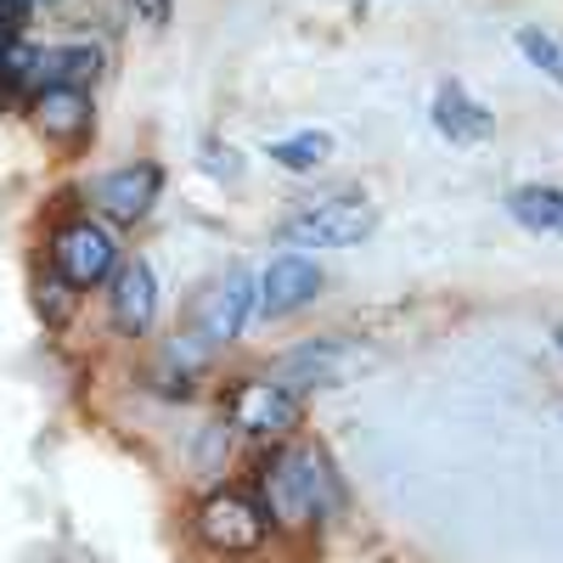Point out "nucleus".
Segmentation results:
<instances>
[{"label": "nucleus", "instance_id": "7ed1b4c3", "mask_svg": "<svg viewBox=\"0 0 563 563\" xmlns=\"http://www.w3.org/2000/svg\"><path fill=\"white\" fill-rule=\"evenodd\" d=\"M52 265L68 288H97V282H108L113 265H119V243L97 220H68L52 243Z\"/></svg>", "mask_w": 563, "mask_h": 563}, {"label": "nucleus", "instance_id": "ddd939ff", "mask_svg": "<svg viewBox=\"0 0 563 563\" xmlns=\"http://www.w3.org/2000/svg\"><path fill=\"white\" fill-rule=\"evenodd\" d=\"M507 214L525 231H541V238H563V192L558 186H519L507 198Z\"/></svg>", "mask_w": 563, "mask_h": 563}, {"label": "nucleus", "instance_id": "f03ea898", "mask_svg": "<svg viewBox=\"0 0 563 563\" xmlns=\"http://www.w3.org/2000/svg\"><path fill=\"white\" fill-rule=\"evenodd\" d=\"M378 225V209L366 198H321V203H305L282 220V243L294 249H355L361 238H372Z\"/></svg>", "mask_w": 563, "mask_h": 563}, {"label": "nucleus", "instance_id": "20e7f679", "mask_svg": "<svg viewBox=\"0 0 563 563\" xmlns=\"http://www.w3.org/2000/svg\"><path fill=\"white\" fill-rule=\"evenodd\" d=\"M198 536L225 552V558H238V552H254L265 541V507L249 501L243 490H214L203 507H198Z\"/></svg>", "mask_w": 563, "mask_h": 563}, {"label": "nucleus", "instance_id": "39448f33", "mask_svg": "<svg viewBox=\"0 0 563 563\" xmlns=\"http://www.w3.org/2000/svg\"><path fill=\"white\" fill-rule=\"evenodd\" d=\"M316 294H321V265L305 260V254H276L254 276V316L260 321H282V316L305 310Z\"/></svg>", "mask_w": 563, "mask_h": 563}, {"label": "nucleus", "instance_id": "1a4fd4ad", "mask_svg": "<svg viewBox=\"0 0 563 563\" xmlns=\"http://www.w3.org/2000/svg\"><path fill=\"white\" fill-rule=\"evenodd\" d=\"M158 186H164V175L153 164H124V169H108L97 180V203L113 220H141V214L158 203Z\"/></svg>", "mask_w": 563, "mask_h": 563}, {"label": "nucleus", "instance_id": "0eeeda50", "mask_svg": "<svg viewBox=\"0 0 563 563\" xmlns=\"http://www.w3.org/2000/svg\"><path fill=\"white\" fill-rule=\"evenodd\" d=\"M249 316H254V276L249 271H231L225 282H214V288L203 294V305H198V333L209 339V344H231L249 327Z\"/></svg>", "mask_w": 563, "mask_h": 563}, {"label": "nucleus", "instance_id": "6e6552de", "mask_svg": "<svg viewBox=\"0 0 563 563\" xmlns=\"http://www.w3.org/2000/svg\"><path fill=\"white\" fill-rule=\"evenodd\" d=\"M108 310H113V327H119V333H130V339L153 327V316H158V276H153L147 260L119 265L113 294H108Z\"/></svg>", "mask_w": 563, "mask_h": 563}, {"label": "nucleus", "instance_id": "f3484780", "mask_svg": "<svg viewBox=\"0 0 563 563\" xmlns=\"http://www.w3.org/2000/svg\"><path fill=\"white\" fill-rule=\"evenodd\" d=\"M18 45V23H12V12H0V57H7Z\"/></svg>", "mask_w": 563, "mask_h": 563}, {"label": "nucleus", "instance_id": "f257e3e1", "mask_svg": "<svg viewBox=\"0 0 563 563\" xmlns=\"http://www.w3.org/2000/svg\"><path fill=\"white\" fill-rule=\"evenodd\" d=\"M260 496H265V512L288 530H305L316 519H327L339 501V485L327 474V462L305 445H282L265 467H260Z\"/></svg>", "mask_w": 563, "mask_h": 563}, {"label": "nucleus", "instance_id": "9b49d317", "mask_svg": "<svg viewBox=\"0 0 563 563\" xmlns=\"http://www.w3.org/2000/svg\"><path fill=\"white\" fill-rule=\"evenodd\" d=\"M434 130L451 135V141H485L496 130L490 108L474 102L462 85H440V97H434Z\"/></svg>", "mask_w": 563, "mask_h": 563}, {"label": "nucleus", "instance_id": "9d476101", "mask_svg": "<svg viewBox=\"0 0 563 563\" xmlns=\"http://www.w3.org/2000/svg\"><path fill=\"white\" fill-rule=\"evenodd\" d=\"M97 52L90 45H45V52H34L29 63V79L23 90H85V79H97Z\"/></svg>", "mask_w": 563, "mask_h": 563}, {"label": "nucleus", "instance_id": "dca6fc26", "mask_svg": "<svg viewBox=\"0 0 563 563\" xmlns=\"http://www.w3.org/2000/svg\"><path fill=\"white\" fill-rule=\"evenodd\" d=\"M130 7H135V18L147 23V29H164L169 12H175V0H130Z\"/></svg>", "mask_w": 563, "mask_h": 563}, {"label": "nucleus", "instance_id": "4468645a", "mask_svg": "<svg viewBox=\"0 0 563 563\" xmlns=\"http://www.w3.org/2000/svg\"><path fill=\"white\" fill-rule=\"evenodd\" d=\"M327 158H333V135H321V130H299V135L271 141V164H282L288 175H316Z\"/></svg>", "mask_w": 563, "mask_h": 563}, {"label": "nucleus", "instance_id": "f8f14e48", "mask_svg": "<svg viewBox=\"0 0 563 563\" xmlns=\"http://www.w3.org/2000/svg\"><path fill=\"white\" fill-rule=\"evenodd\" d=\"M34 119L40 130L52 135V141H79L90 124V102H85V90H40L34 97Z\"/></svg>", "mask_w": 563, "mask_h": 563}, {"label": "nucleus", "instance_id": "423d86ee", "mask_svg": "<svg viewBox=\"0 0 563 563\" xmlns=\"http://www.w3.org/2000/svg\"><path fill=\"white\" fill-rule=\"evenodd\" d=\"M231 422L243 434L260 440H282L299 429V395L288 384H271V378H243L238 395H231Z\"/></svg>", "mask_w": 563, "mask_h": 563}, {"label": "nucleus", "instance_id": "2eb2a0df", "mask_svg": "<svg viewBox=\"0 0 563 563\" xmlns=\"http://www.w3.org/2000/svg\"><path fill=\"white\" fill-rule=\"evenodd\" d=\"M519 52H525L547 79H558V85H563V45H558L552 34H541V29H519Z\"/></svg>", "mask_w": 563, "mask_h": 563}]
</instances>
